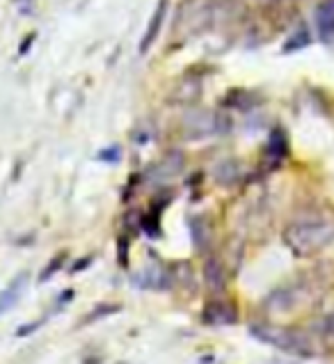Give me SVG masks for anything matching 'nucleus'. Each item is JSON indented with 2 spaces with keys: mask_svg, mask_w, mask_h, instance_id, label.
<instances>
[{
  "mask_svg": "<svg viewBox=\"0 0 334 364\" xmlns=\"http://www.w3.org/2000/svg\"><path fill=\"white\" fill-rule=\"evenodd\" d=\"M284 241L300 257L316 255L334 241V225L325 220L293 223L284 232Z\"/></svg>",
  "mask_w": 334,
  "mask_h": 364,
  "instance_id": "obj_1",
  "label": "nucleus"
},
{
  "mask_svg": "<svg viewBox=\"0 0 334 364\" xmlns=\"http://www.w3.org/2000/svg\"><path fill=\"white\" fill-rule=\"evenodd\" d=\"M252 335L266 344L275 346L291 355H314V346L309 344V339L302 335L300 330H289V328H275V326H259L252 328Z\"/></svg>",
  "mask_w": 334,
  "mask_h": 364,
  "instance_id": "obj_2",
  "label": "nucleus"
},
{
  "mask_svg": "<svg viewBox=\"0 0 334 364\" xmlns=\"http://www.w3.org/2000/svg\"><path fill=\"white\" fill-rule=\"evenodd\" d=\"M202 321L208 326H229L236 321V309L227 300H213L204 307Z\"/></svg>",
  "mask_w": 334,
  "mask_h": 364,
  "instance_id": "obj_3",
  "label": "nucleus"
},
{
  "mask_svg": "<svg viewBox=\"0 0 334 364\" xmlns=\"http://www.w3.org/2000/svg\"><path fill=\"white\" fill-rule=\"evenodd\" d=\"M26 284H28V273H21V275H16L12 282L7 284V289L0 291V316L7 314V311L12 309V307H16L18 300L23 298Z\"/></svg>",
  "mask_w": 334,
  "mask_h": 364,
  "instance_id": "obj_4",
  "label": "nucleus"
},
{
  "mask_svg": "<svg viewBox=\"0 0 334 364\" xmlns=\"http://www.w3.org/2000/svg\"><path fill=\"white\" fill-rule=\"evenodd\" d=\"M167 16V0H161L158 7H156V12L151 14V21L147 26V33H144L142 41H140V53H147V48L156 41V37L161 35V28H163V21Z\"/></svg>",
  "mask_w": 334,
  "mask_h": 364,
  "instance_id": "obj_5",
  "label": "nucleus"
},
{
  "mask_svg": "<svg viewBox=\"0 0 334 364\" xmlns=\"http://www.w3.org/2000/svg\"><path fill=\"white\" fill-rule=\"evenodd\" d=\"M316 28L323 39L334 37V0H320L316 7Z\"/></svg>",
  "mask_w": 334,
  "mask_h": 364,
  "instance_id": "obj_6",
  "label": "nucleus"
},
{
  "mask_svg": "<svg viewBox=\"0 0 334 364\" xmlns=\"http://www.w3.org/2000/svg\"><path fill=\"white\" fill-rule=\"evenodd\" d=\"M225 268L222 264L217 262L215 257H208L206 264H204V282L208 284V289L213 291V294H217V291L225 289Z\"/></svg>",
  "mask_w": 334,
  "mask_h": 364,
  "instance_id": "obj_7",
  "label": "nucleus"
},
{
  "mask_svg": "<svg viewBox=\"0 0 334 364\" xmlns=\"http://www.w3.org/2000/svg\"><path fill=\"white\" fill-rule=\"evenodd\" d=\"M309 41H311V35H309V30L302 26L298 33H293V37H291L286 44H284V53H291V50H300V48H305L309 46Z\"/></svg>",
  "mask_w": 334,
  "mask_h": 364,
  "instance_id": "obj_8",
  "label": "nucleus"
},
{
  "mask_svg": "<svg viewBox=\"0 0 334 364\" xmlns=\"http://www.w3.org/2000/svg\"><path fill=\"white\" fill-rule=\"evenodd\" d=\"M122 307L119 305H101V307H97L94 311H90V316L82 321V326L85 323H90V321H97V318H103V316H108V314H112V311H119Z\"/></svg>",
  "mask_w": 334,
  "mask_h": 364,
  "instance_id": "obj_9",
  "label": "nucleus"
},
{
  "mask_svg": "<svg viewBox=\"0 0 334 364\" xmlns=\"http://www.w3.org/2000/svg\"><path fill=\"white\" fill-rule=\"evenodd\" d=\"M99 159H101V161H117V159H119V149H117V147H110L108 151L99 154Z\"/></svg>",
  "mask_w": 334,
  "mask_h": 364,
  "instance_id": "obj_10",
  "label": "nucleus"
},
{
  "mask_svg": "<svg viewBox=\"0 0 334 364\" xmlns=\"http://www.w3.org/2000/svg\"><path fill=\"white\" fill-rule=\"evenodd\" d=\"M33 39H35V37H33V35H30V37H28V39L23 41V46H21V48H18V53H21V55H26V50L30 48V44H33Z\"/></svg>",
  "mask_w": 334,
  "mask_h": 364,
  "instance_id": "obj_11",
  "label": "nucleus"
}]
</instances>
